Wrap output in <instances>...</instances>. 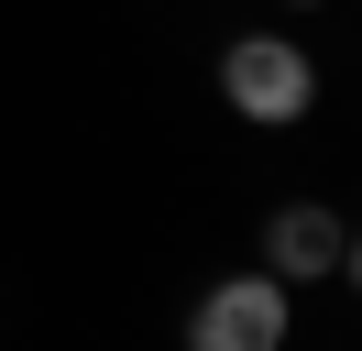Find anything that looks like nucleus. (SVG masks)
Here are the masks:
<instances>
[{
  "label": "nucleus",
  "instance_id": "20e7f679",
  "mask_svg": "<svg viewBox=\"0 0 362 351\" xmlns=\"http://www.w3.org/2000/svg\"><path fill=\"white\" fill-rule=\"evenodd\" d=\"M286 11H318V0H286Z\"/></svg>",
  "mask_w": 362,
  "mask_h": 351
},
{
  "label": "nucleus",
  "instance_id": "7ed1b4c3",
  "mask_svg": "<svg viewBox=\"0 0 362 351\" xmlns=\"http://www.w3.org/2000/svg\"><path fill=\"white\" fill-rule=\"evenodd\" d=\"M264 275H274V285H340V275H351V231H340V209L286 197V209L264 219Z\"/></svg>",
  "mask_w": 362,
  "mask_h": 351
},
{
  "label": "nucleus",
  "instance_id": "f257e3e1",
  "mask_svg": "<svg viewBox=\"0 0 362 351\" xmlns=\"http://www.w3.org/2000/svg\"><path fill=\"white\" fill-rule=\"evenodd\" d=\"M220 99L242 110L252 132H286V121L318 110V66H308L296 33H230L220 44Z\"/></svg>",
  "mask_w": 362,
  "mask_h": 351
},
{
  "label": "nucleus",
  "instance_id": "f03ea898",
  "mask_svg": "<svg viewBox=\"0 0 362 351\" xmlns=\"http://www.w3.org/2000/svg\"><path fill=\"white\" fill-rule=\"evenodd\" d=\"M286 329H296V285H274L264 263L252 275H220L187 307V351H286Z\"/></svg>",
  "mask_w": 362,
  "mask_h": 351
}]
</instances>
